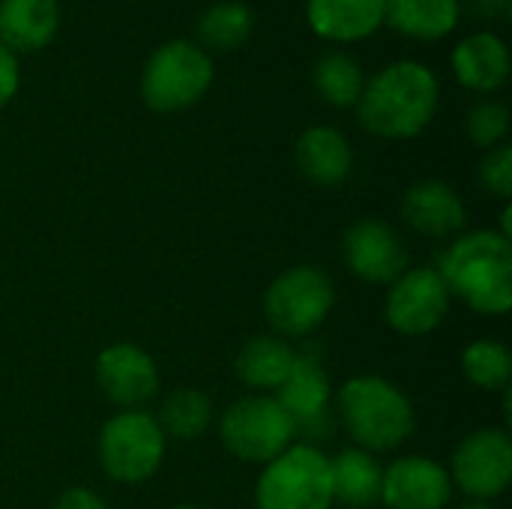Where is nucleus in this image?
Masks as SVG:
<instances>
[{"label":"nucleus","instance_id":"obj_1","mask_svg":"<svg viewBox=\"0 0 512 509\" xmlns=\"http://www.w3.org/2000/svg\"><path fill=\"white\" fill-rule=\"evenodd\" d=\"M441 105V81L432 66L402 57L366 78L357 117L366 132L387 141H408L429 129Z\"/></svg>","mask_w":512,"mask_h":509},{"label":"nucleus","instance_id":"obj_2","mask_svg":"<svg viewBox=\"0 0 512 509\" xmlns=\"http://www.w3.org/2000/svg\"><path fill=\"white\" fill-rule=\"evenodd\" d=\"M450 291L480 315H507L512 306V240L501 231L459 234L435 267Z\"/></svg>","mask_w":512,"mask_h":509},{"label":"nucleus","instance_id":"obj_3","mask_svg":"<svg viewBox=\"0 0 512 509\" xmlns=\"http://www.w3.org/2000/svg\"><path fill=\"white\" fill-rule=\"evenodd\" d=\"M336 411L354 444L372 456L402 447L417 426L411 399L381 375L348 378L336 393Z\"/></svg>","mask_w":512,"mask_h":509},{"label":"nucleus","instance_id":"obj_4","mask_svg":"<svg viewBox=\"0 0 512 509\" xmlns=\"http://www.w3.org/2000/svg\"><path fill=\"white\" fill-rule=\"evenodd\" d=\"M216 78L210 51L195 39H168L156 45L141 66V99L156 114H180L198 105Z\"/></svg>","mask_w":512,"mask_h":509},{"label":"nucleus","instance_id":"obj_5","mask_svg":"<svg viewBox=\"0 0 512 509\" xmlns=\"http://www.w3.org/2000/svg\"><path fill=\"white\" fill-rule=\"evenodd\" d=\"M258 509H330L333 477L330 456L315 444H291L282 456L264 465L255 483Z\"/></svg>","mask_w":512,"mask_h":509},{"label":"nucleus","instance_id":"obj_6","mask_svg":"<svg viewBox=\"0 0 512 509\" xmlns=\"http://www.w3.org/2000/svg\"><path fill=\"white\" fill-rule=\"evenodd\" d=\"M336 285L312 264L288 267L264 291V318L282 339L312 336L333 312Z\"/></svg>","mask_w":512,"mask_h":509},{"label":"nucleus","instance_id":"obj_7","mask_svg":"<svg viewBox=\"0 0 512 509\" xmlns=\"http://www.w3.org/2000/svg\"><path fill=\"white\" fill-rule=\"evenodd\" d=\"M168 438L147 411H117L99 432L96 456L105 477L114 483H147L165 459Z\"/></svg>","mask_w":512,"mask_h":509},{"label":"nucleus","instance_id":"obj_8","mask_svg":"<svg viewBox=\"0 0 512 509\" xmlns=\"http://www.w3.org/2000/svg\"><path fill=\"white\" fill-rule=\"evenodd\" d=\"M219 438L225 450L249 465H267L282 456L294 438V420L270 393L237 399L219 420Z\"/></svg>","mask_w":512,"mask_h":509},{"label":"nucleus","instance_id":"obj_9","mask_svg":"<svg viewBox=\"0 0 512 509\" xmlns=\"http://www.w3.org/2000/svg\"><path fill=\"white\" fill-rule=\"evenodd\" d=\"M450 483L471 501H492L510 489L512 438L507 429H477L465 435L450 462Z\"/></svg>","mask_w":512,"mask_h":509},{"label":"nucleus","instance_id":"obj_10","mask_svg":"<svg viewBox=\"0 0 512 509\" xmlns=\"http://www.w3.org/2000/svg\"><path fill=\"white\" fill-rule=\"evenodd\" d=\"M387 288L384 321L399 336H429L444 324L453 297L435 267H408Z\"/></svg>","mask_w":512,"mask_h":509},{"label":"nucleus","instance_id":"obj_11","mask_svg":"<svg viewBox=\"0 0 512 509\" xmlns=\"http://www.w3.org/2000/svg\"><path fill=\"white\" fill-rule=\"evenodd\" d=\"M273 396L294 420L297 435L309 438L303 444H312L315 438H327L333 432V384L315 351H297L291 375Z\"/></svg>","mask_w":512,"mask_h":509},{"label":"nucleus","instance_id":"obj_12","mask_svg":"<svg viewBox=\"0 0 512 509\" xmlns=\"http://www.w3.org/2000/svg\"><path fill=\"white\" fill-rule=\"evenodd\" d=\"M342 258L345 267L369 285H390L411 267L402 237L384 219L354 222L342 234Z\"/></svg>","mask_w":512,"mask_h":509},{"label":"nucleus","instance_id":"obj_13","mask_svg":"<svg viewBox=\"0 0 512 509\" xmlns=\"http://www.w3.org/2000/svg\"><path fill=\"white\" fill-rule=\"evenodd\" d=\"M96 384L111 405L123 411H141L159 393V369L144 348L132 342H114L96 357Z\"/></svg>","mask_w":512,"mask_h":509},{"label":"nucleus","instance_id":"obj_14","mask_svg":"<svg viewBox=\"0 0 512 509\" xmlns=\"http://www.w3.org/2000/svg\"><path fill=\"white\" fill-rule=\"evenodd\" d=\"M453 498L450 474L429 456H402L381 477V504L390 509H444Z\"/></svg>","mask_w":512,"mask_h":509},{"label":"nucleus","instance_id":"obj_15","mask_svg":"<svg viewBox=\"0 0 512 509\" xmlns=\"http://www.w3.org/2000/svg\"><path fill=\"white\" fill-rule=\"evenodd\" d=\"M453 78L483 96L507 87L512 72V54L507 39L495 30H477L459 39L450 51Z\"/></svg>","mask_w":512,"mask_h":509},{"label":"nucleus","instance_id":"obj_16","mask_svg":"<svg viewBox=\"0 0 512 509\" xmlns=\"http://www.w3.org/2000/svg\"><path fill=\"white\" fill-rule=\"evenodd\" d=\"M402 219L423 237L447 240L456 237L465 222L468 210L462 195L444 180H417L402 195Z\"/></svg>","mask_w":512,"mask_h":509},{"label":"nucleus","instance_id":"obj_17","mask_svg":"<svg viewBox=\"0 0 512 509\" xmlns=\"http://www.w3.org/2000/svg\"><path fill=\"white\" fill-rule=\"evenodd\" d=\"M387 21V0H306L309 30L333 45L372 39Z\"/></svg>","mask_w":512,"mask_h":509},{"label":"nucleus","instance_id":"obj_18","mask_svg":"<svg viewBox=\"0 0 512 509\" xmlns=\"http://www.w3.org/2000/svg\"><path fill=\"white\" fill-rule=\"evenodd\" d=\"M294 162H297V171L309 183L333 189L351 177L354 150L342 129L318 123V126H309L300 132V138L294 144Z\"/></svg>","mask_w":512,"mask_h":509},{"label":"nucleus","instance_id":"obj_19","mask_svg":"<svg viewBox=\"0 0 512 509\" xmlns=\"http://www.w3.org/2000/svg\"><path fill=\"white\" fill-rule=\"evenodd\" d=\"M60 30V0H0V42L12 54L48 48Z\"/></svg>","mask_w":512,"mask_h":509},{"label":"nucleus","instance_id":"obj_20","mask_svg":"<svg viewBox=\"0 0 512 509\" xmlns=\"http://www.w3.org/2000/svg\"><path fill=\"white\" fill-rule=\"evenodd\" d=\"M294 360H297V348L288 339H282L276 333H261L240 348L234 369L246 387L273 396L291 375Z\"/></svg>","mask_w":512,"mask_h":509},{"label":"nucleus","instance_id":"obj_21","mask_svg":"<svg viewBox=\"0 0 512 509\" xmlns=\"http://www.w3.org/2000/svg\"><path fill=\"white\" fill-rule=\"evenodd\" d=\"M462 21V0H387V27L414 42L447 39Z\"/></svg>","mask_w":512,"mask_h":509},{"label":"nucleus","instance_id":"obj_22","mask_svg":"<svg viewBox=\"0 0 512 509\" xmlns=\"http://www.w3.org/2000/svg\"><path fill=\"white\" fill-rule=\"evenodd\" d=\"M330 477H333V504L348 509H369L381 504V477L384 468L378 459L360 447L342 450L330 459Z\"/></svg>","mask_w":512,"mask_h":509},{"label":"nucleus","instance_id":"obj_23","mask_svg":"<svg viewBox=\"0 0 512 509\" xmlns=\"http://www.w3.org/2000/svg\"><path fill=\"white\" fill-rule=\"evenodd\" d=\"M255 30V12L243 0L210 3L195 24V42L204 51H237Z\"/></svg>","mask_w":512,"mask_h":509},{"label":"nucleus","instance_id":"obj_24","mask_svg":"<svg viewBox=\"0 0 512 509\" xmlns=\"http://www.w3.org/2000/svg\"><path fill=\"white\" fill-rule=\"evenodd\" d=\"M312 87L315 93L333 105V108H357L363 87H366V72L360 60L342 48H333L321 54L312 66Z\"/></svg>","mask_w":512,"mask_h":509},{"label":"nucleus","instance_id":"obj_25","mask_svg":"<svg viewBox=\"0 0 512 509\" xmlns=\"http://www.w3.org/2000/svg\"><path fill=\"white\" fill-rule=\"evenodd\" d=\"M213 420V405L201 390L192 387H180L174 393L165 396V402L159 405V429L165 432V438L174 441H195L207 432Z\"/></svg>","mask_w":512,"mask_h":509},{"label":"nucleus","instance_id":"obj_26","mask_svg":"<svg viewBox=\"0 0 512 509\" xmlns=\"http://www.w3.org/2000/svg\"><path fill=\"white\" fill-rule=\"evenodd\" d=\"M462 372L465 378L486 393L507 390L512 378V354L504 342L477 339L462 351Z\"/></svg>","mask_w":512,"mask_h":509},{"label":"nucleus","instance_id":"obj_27","mask_svg":"<svg viewBox=\"0 0 512 509\" xmlns=\"http://www.w3.org/2000/svg\"><path fill=\"white\" fill-rule=\"evenodd\" d=\"M465 132L471 144L480 150L501 147L510 132V108L501 99H480L477 105H471L465 117Z\"/></svg>","mask_w":512,"mask_h":509},{"label":"nucleus","instance_id":"obj_28","mask_svg":"<svg viewBox=\"0 0 512 509\" xmlns=\"http://www.w3.org/2000/svg\"><path fill=\"white\" fill-rule=\"evenodd\" d=\"M480 186L495 195L498 201H510L512 198V147L501 144L495 150H486L483 162H480Z\"/></svg>","mask_w":512,"mask_h":509},{"label":"nucleus","instance_id":"obj_29","mask_svg":"<svg viewBox=\"0 0 512 509\" xmlns=\"http://www.w3.org/2000/svg\"><path fill=\"white\" fill-rule=\"evenodd\" d=\"M18 87H21V63H18V54H12L0 42V111L18 96Z\"/></svg>","mask_w":512,"mask_h":509},{"label":"nucleus","instance_id":"obj_30","mask_svg":"<svg viewBox=\"0 0 512 509\" xmlns=\"http://www.w3.org/2000/svg\"><path fill=\"white\" fill-rule=\"evenodd\" d=\"M51 509H108V504L93 489H66Z\"/></svg>","mask_w":512,"mask_h":509},{"label":"nucleus","instance_id":"obj_31","mask_svg":"<svg viewBox=\"0 0 512 509\" xmlns=\"http://www.w3.org/2000/svg\"><path fill=\"white\" fill-rule=\"evenodd\" d=\"M477 9L483 18H507L510 15V0H477Z\"/></svg>","mask_w":512,"mask_h":509},{"label":"nucleus","instance_id":"obj_32","mask_svg":"<svg viewBox=\"0 0 512 509\" xmlns=\"http://www.w3.org/2000/svg\"><path fill=\"white\" fill-rule=\"evenodd\" d=\"M456 509H495L492 504H486V501H468V504H462V507Z\"/></svg>","mask_w":512,"mask_h":509},{"label":"nucleus","instance_id":"obj_33","mask_svg":"<svg viewBox=\"0 0 512 509\" xmlns=\"http://www.w3.org/2000/svg\"><path fill=\"white\" fill-rule=\"evenodd\" d=\"M174 509H201V507H198V504H177Z\"/></svg>","mask_w":512,"mask_h":509}]
</instances>
